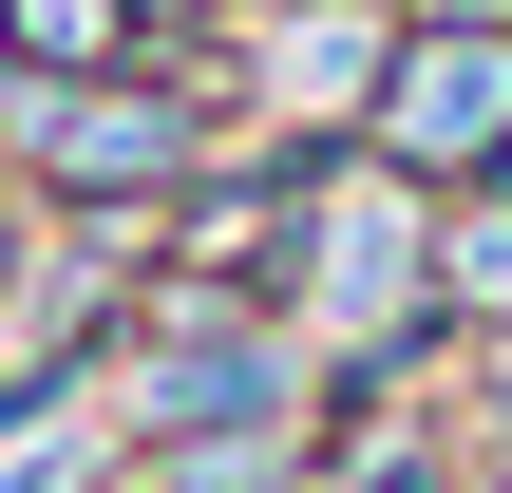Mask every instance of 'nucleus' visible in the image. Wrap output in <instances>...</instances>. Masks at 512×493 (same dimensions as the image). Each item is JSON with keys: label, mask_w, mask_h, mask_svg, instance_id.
<instances>
[{"label": "nucleus", "mask_w": 512, "mask_h": 493, "mask_svg": "<svg viewBox=\"0 0 512 493\" xmlns=\"http://www.w3.org/2000/svg\"><path fill=\"white\" fill-rule=\"evenodd\" d=\"M512 133V19H437L399 76H380V152L399 171H475Z\"/></svg>", "instance_id": "obj_1"}, {"label": "nucleus", "mask_w": 512, "mask_h": 493, "mask_svg": "<svg viewBox=\"0 0 512 493\" xmlns=\"http://www.w3.org/2000/svg\"><path fill=\"white\" fill-rule=\"evenodd\" d=\"M38 152H57L76 190H171V171H190V114H171V95H114V76H57V95H38Z\"/></svg>", "instance_id": "obj_2"}, {"label": "nucleus", "mask_w": 512, "mask_h": 493, "mask_svg": "<svg viewBox=\"0 0 512 493\" xmlns=\"http://www.w3.org/2000/svg\"><path fill=\"white\" fill-rule=\"evenodd\" d=\"M133 38V0H0V57H38V76H95Z\"/></svg>", "instance_id": "obj_3"}, {"label": "nucleus", "mask_w": 512, "mask_h": 493, "mask_svg": "<svg viewBox=\"0 0 512 493\" xmlns=\"http://www.w3.org/2000/svg\"><path fill=\"white\" fill-rule=\"evenodd\" d=\"M399 285H418V228L361 209V228H342V304H399Z\"/></svg>", "instance_id": "obj_4"}, {"label": "nucleus", "mask_w": 512, "mask_h": 493, "mask_svg": "<svg viewBox=\"0 0 512 493\" xmlns=\"http://www.w3.org/2000/svg\"><path fill=\"white\" fill-rule=\"evenodd\" d=\"M0 285H19V228H0Z\"/></svg>", "instance_id": "obj_5"}]
</instances>
